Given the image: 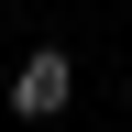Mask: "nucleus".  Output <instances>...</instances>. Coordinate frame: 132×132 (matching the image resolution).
<instances>
[{"mask_svg":"<svg viewBox=\"0 0 132 132\" xmlns=\"http://www.w3.org/2000/svg\"><path fill=\"white\" fill-rule=\"evenodd\" d=\"M66 99H77V55H66V44H33V55L11 66V110H22V121H66Z\"/></svg>","mask_w":132,"mask_h":132,"instance_id":"nucleus-1","label":"nucleus"}]
</instances>
